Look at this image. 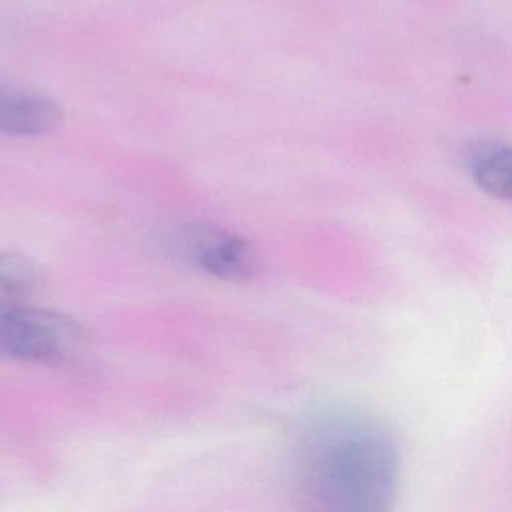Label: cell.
<instances>
[{
	"label": "cell",
	"mask_w": 512,
	"mask_h": 512,
	"mask_svg": "<svg viewBox=\"0 0 512 512\" xmlns=\"http://www.w3.org/2000/svg\"><path fill=\"white\" fill-rule=\"evenodd\" d=\"M38 268L18 252L0 250V306L22 304L38 286Z\"/></svg>",
	"instance_id": "obj_6"
},
{
	"label": "cell",
	"mask_w": 512,
	"mask_h": 512,
	"mask_svg": "<svg viewBox=\"0 0 512 512\" xmlns=\"http://www.w3.org/2000/svg\"><path fill=\"white\" fill-rule=\"evenodd\" d=\"M160 248L174 260L226 282H248L260 272L256 246L208 222H184L160 234Z\"/></svg>",
	"instance_id": "obj_3"
},
{
	"label": "cell",
	"mask_w": 512,
	"mask_h": 512,
	"mask_svg": "<svg viewBox=\"0 0 512 512\" xmlns=\"http://www.w3.org/2000/svg\"><path fill=\"white\" fill-rule=\"evenodd\" d=\"M88 352L84 324L60 310L26 302L0 310V356L26 364L62 368Z\"/></svg>",
	"instance_id": "obj_2"
},
{
	"label": "cell",
	"mask_w": 512,
	"mask_h": 512,
	"mask_svg": "<svg viewBox=\"0 0 512 512\" xmlns=\"http://www.w3.org/2000/svg\"><path fill=\"white\" fill-rule=\"evenodd\" d=\"M300 512H396L402 452L378 416L326 406L308 414L292 446Z\"/></svg>",
	"instance_id": "obj_1"
},
{
	"label": "cell",
	"mask_w": 512,
	"mask_h": 512,
	"mask_svg": "<svg viewBox=\"0 0 512 512\" xmlns=\"http://www.w3.org/2000/svg\"><path fill=\"white\" fill-rule=\"evenodd\" d=\"M62 122L64 110L52 96L0 82V136H44Z\"/></svg>",
	"instance_id": "obj_4"
},
{
	"label": "cell",
	"mask_w": 512,
	"mask_h": 512,
	"mask_svg": "<svg viewBox=\"0 0 512 512\" xmlns=\"http://www.w3.org/2000/svg\"><path fill=\"white\" fill-rule=\"evenodd\" d=\"M470 172L482 190L496 198L512 200V146L480 144L472 152Z\"/></svg>",
	"instance_id": "obj_5"
}]
</instances>
